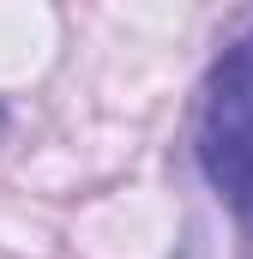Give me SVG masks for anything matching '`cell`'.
Instances as JSON below:
<instances>
[{
  "instance_id": "obj_1",
  "label": "cell",
  "mask_w": 253,
  "mask_h": 259,
  "mask_svg": "<svg viewBox=\"0 0 253 259\" xmlns=\"http://www.w3.org/2000/svg\"><path fill=\"white\" fill-rule=\"evenodd\" d=\"M193 157H199L211 193L253 229V30L241 42H229L217 66L205 72Z\"/></svg>"
},
{
  "instance_id": "obj_2",
  "label": "cell",
  "mask_w": 253,
  "mask_h": 259,
  "mask_svg": "<svg viewBox=\"0 0 253 259\" xmlns=\"http://www.w3.org/2000/svg\"><path fill=\"white\" fill-rule=\"evenodd\" d=\"M0 127H6V109H0Z\"/></svg>"
}]
</instances>
